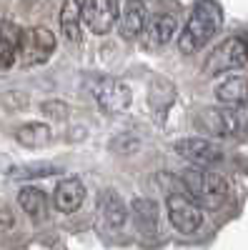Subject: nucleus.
<instances>
[{
    "instance_id": "obj_4",
    "label": "nucleus",
    "mask_w": 248,
    "mask_h": 250,
    "mask_svg": "<svg viewBox=\"0 0 248 250\" xmlns=\"http://www.w3.org/2000/svg\"><path fill=\"white\" fill-rule=\"evenodd\" d=\"M55 35L48 28H30L23 30V38H20V60L23 65L33 68V65H43V62L50 60V55L55 53Z\"/></svg>"
},
{
    "instance_id": "obj_14",
    "label": "nucleus",
    "mask_w": 248,
    "mask_h": 250,
    "mask_svg": "<svg viewBox=\"0 0 248 250\" xmlns=\"http://www.w3.org/2000/svg\"><path fill=\"white\" fill-rule=\"evenodd\" d=\"M216 98L221 103H225V105H246L248 103V80L241 75L225 78L216 88Z\"/></svg>"
},
{
    "instance_id": "obj_11",
    "label": "nucleus",
    "mask_w": 248,
    "mask_h": 250,
    "mask_svg": "<svg viewBox=\"0 0 248 250\" xmlns=\"http://www.w3.org/2000/svg\"><path fill=\"white\" fill-rule=\"evenodd\" d=\"M20 38H23V30L13 20H3V25H0V70L13 68V62L18 60Z\"/></svg>"
},
{
    "instance_id": "obj_13",
    "label": "nucleus",
    "mask_w": 248,
    "mask_h": 250,
    "mask_svg": "<svg viewBox=\"0 0 248 250\" xmlns=\"http://www.w3.org/2000/svg\"><path fill=\"white\" fill-rule=\"evenodd\" d=\"M176 33H178V18L176 15H158L153 23H151L148 33H146V43L151 48L168 45Z\"/></svg>"
},
{
    "instance_id": "obj_22",
    "label": "nucleus",
    "mask_w": 248,
    "mask_h": 250,
    "mask_svg": "<svg viewBox=\"0 0 248 250\" xmlns=\"http://www.w3.org/2000/svg\"><path fill=\"white\" fill-rule=\"evenodd\" d=\"M40 110H43V115L50 118V120H66V118L70 115L68 103H66V100H58V98H53V100H43Z\"/></svg>"
},
{
    "instance_id": "obj_21",
    "label": "nucleus",
    "mask_w": 248,
    "mask_h": 250,
    "mask_svg": "<svg viewBox=\"0 0 248 250\" xmlns=\"http://www.w3.org/2000/svg\"><path fill=\"white\" fill-rule=\"evenodd\" d=\"M111 150L118 155H133L140 150V138L133 133H120L111 140Z\"/></svg>"
},
{
    "instance_id": "obj_12",
    "label": "nucleus",
    "mask_w": 248,
    "mask_h": 250,
    "mask_svg": "<svg viewBox=\"0 0 248 250\" xmlns=\"http://www.w3.org/2000/svg\"><path fill=\"white\" fill-rule=\"evenodd\" d=\"M83 8H86V0H66L63 10H60V30L70 43H80Z\"/></svg>"
},
{
    "instance_id": "obj_3",
    "label": "nucleus",
    "mask_w": 248,
    "mask_h": 250,
    "mask_svg": "<svg viewBox=\"0 0 248 250\" xmlns=\"http://www.w3.org/2000/svg\"><path fill=\"white\" fill-rule=\"evenodd\" d=\"M180 180H183L185 193L193 198H201V200H221L228 195V180L213 170L193 168V170H185Z\"/></svg>"
},
{
    "instance_id": "obj_6",
    "label": "nucleus",
    "mask_w": 248,
    "mask_h": 250,
    "mask_svg": "<svg viewBox=\"0 0 248 250\" xmlns=\"http://www.w3.org/2000/svg\"><path fill=\"white\" fill-rule=\"evenodd\" d=\"M118 15H120L118 0H86V8H83V20L95 35L111 33L113 25L118 23Z\"/></svg>"
},
{
    "instance_id": "obj_18",
    "label": "nucleus",
    "mask_w": 248,
    "mask_h": 250,
    "mask_svg": "<svg viewBox=\"0 0 248 250\" xmlns=\"http://www.w3.org/2000/svg\"><path fill=\"white\" fill-rule=\"evenodd\" d=\"M103 218H106V223L113 228V230H120V228L126 225L128 208L120 200L118 193H106V198H103Z\"/></svg>"
},
{
    "instance_id": "obj_15",
    "label": "nucleus",
    "mask_w": 248,
    "mask_h": 250,
    "mask_svg": "<svg viewBox=\"0 0 248 250\" xmlns=\"http://www.w3.org/2000/svg\"><path fill=\"white\" fill-rule=\"evenodd\" d=\"M143 30H146V8L140 0H131L126 13L120 15V35L126 40H133Z\"/></svg>"
},
{
    "instance_id": "obj_7",
    "label": "nucleus",
    "mask_w": 248,
    "mask_h": 250,
    "mask_svg": "<svg viewBox=\"0 0 248 250\" xmlns=\"http://www.w3.org/2000/svg\"><path fill=\"white\" fill-rule=\"evenodd\" d=\"M168 220L178 233L193 235L203 225V210L196 203H191L188 198L173 195V198H168Z\"/></svg>"
},
{
    "instance_id": "obj_10",
    "label": "nucleus",
    "mask_w": 248,
    "mask_h": 250,
    "mask_svg": "<svg viewBox=\"0 0 248 250\" xmlns=\"http://www.w3.org/2000/svg\"><path fill=\"white\" fill-rule=\"evenodd\" d=\"M83 200H86V185H83L78 178H66L60 180L55 193H53V205L60 213H75L80 210Z\"/></svg>"
},
{
    "instance_id": "obj_23",
    "label": "nucleus",
    "mask_w": 248,
    "mask_h": 250,
    "mask_svg": "<svg viewBox=\"0 0 248 250\" xmlns=\"http://www.w3.org/2000/svg\"><path fill=\"white\" fill-rule=\"evenodd\" d=\"M13 225H15V215L8 210V208H3V205H0V235H3V233H8Z\"/></svg>"
},
{
    "instance_id": "obj_1",
    "label": "nucleus",
    "mask_w": 248,
    "mask_h": 250,
    "mask_svg": "<svg viewBox=\"0 0 248 250\" xmlns=\"http://www.w3.org/2000/svg\"><path fill=\"white\" fill-rule=\"evenodd\" d=\"M221 23H223V13L216 0H198L191 10L188 23H185V28L178 38V50L183 55L198 53L221 30Z\"/></svg>"
},
{
    "instance_id": "obj_5",
    "label": "nucleus",
    "mask_w": 248,
    "mask_h": 250,
    "mask_svg": "<svg viewBox=\"0 0 248 250\" xmlns=\"http://www.w3.org/2000/svg\"><path fill=\"white\" fill-rule=\"evenodd\" d=\"M90 93L95 103L106 113H123L131 105V88L113 78H95L90 80Z\"/></svg>"
},
{
    "instance_id": "obj_20",
    "label": "nucleus",
    "mask_w": 248,
    "mask_h": 250,
    "mask_svg": "<svg viewBox=\"0 0 248 250\" xmlns=\"http://www.w3.org/2000/svg\"><path fill=\"white\" fill-rule=\"evenodd\" d=\"M60 173L58 165L50 163H38V165H23V168H13L8 170V175L13 180H35V178H45V175H55Z\"/></svg>"
},
{
    "instance_id": "obj_8",
    "label": "nucleus",
    "mask_w": 248,
    "mask_h": 250,
    "mask_svg": "<svg viewBox=\"0 0 248 250\" xmlns=\"http://www.w3.org/2000/svg\"><path fill=\"white\" fill-rule=\"evenodd\" d=\"M176 153L185 160H191V163H221L223 160V153L218 145H213L211 140H205V138H180L176 140Z\"/></svg>"
},
{
    "instance_id": "obj_17",
    "label": "nucleus",
    "mask_w": 248,
    "mask_h": 250,
    "mask_svg": "<svg viewBox=\"0 0 248 250\" xmlns=\"http://www.w3.org/2000/svg\"><path fill=\"white\" fill-rule=\"evenodd\" d=\"M50 128L45 123H25L15 130V140L25 148H43L50 143Z\"/></svg>"
},
{
    "instance_id": "obj_19",
    "label": "nucleus",
    "mask_w": 248,
    "mask_h": 250,
    "mask_svg": "<svg viewBox=\"0 0 248 250\" xmlns=\"http://www.w3.org/2000/svg\"><path fill=\"white\" fill-rule=\"evenodd\" d=\"M133 218L140 228H146V230H156V223H158V208L156 203L146 200V198H138L133 200Z\"/></svg>"
},
{
    "instance_id": "obj_9",
    "label": "nucleus",
    "mask_w": 248,
    "mask_h": 250,
    "mask_svg": "<svg viewBox=\"0 0 248 250\" xmlns=\"http://www.w3.org/2000/svg\"><path fill=\"white\" fill-rule=\"evenodd\" d=\"M198 123L205 133H211L213 138H228L238 128V118L231 110L223 108H205L198 113Z\"/></svg>"
},
{
    "instance_id": "obj_16",
    "label": "nucleus",
    "mask_w": 248,
    "mask_h": 250,
    "mask_svg": "<svg viewBox=\"0 0 248 250\" xmlns=\"http://www.w3.org/2000/svg\"><path fill=\"white\" fill-rule=\"evenodd\" d=\"M18 203L30 220H43L48 215V195L40 188H23L18 193Z\"/></svg>"
},
{
    "instance_id": "obj_2",
    "label": "nucleus",
    "mask_w": 248,
    "mask_h": 250,
    "mask_svg": "<svg viewBox=\"0 0 248 250\" xmlns=\"http://www.w3.org/2000/svg\"><path fill=\"white\" fill-rule=\"evenodd\" d=\"M248 65V43L243 38H225L218 48L208 55L203 65L205 75H221V73H231Z\"/></svg>"
}]
</instances>
